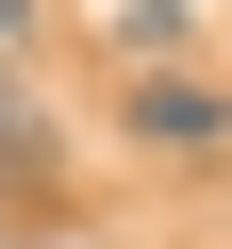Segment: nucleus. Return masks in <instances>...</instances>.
I'll list each match as a JSON object with an SVG mask.
<instances>
[{
    "instance_id": "obj_1",
    "label": "nucleus",
    "mask_w": 232,
    "mask_h": 249,
    "mask_svg": "<svg viewBox=\"0 0 232 249\" xmlns=\"http://www.w3.org/2000/svg\"><path fill=\"white\" fill-rule=\"evenodd\" d=\"M116 133H133V150H232V83H133V100H116Z\"/></svg>"
},
{
    "instance_id": "obj_2",
    "label": "nucleus",
    "mask_w": 232,
    "mask_h": 249,
    "mask_svg": "<svg viewBox=\"0 0 232 249\" xmlns=\"http://www.w3.org/2000/svg\"><path fill=\"white\" fill-rule=\"evenodd\" d=\"M99 17H116V50H182V34H199V0H99Z\"/></svg>"
},
{
    "instance_id": "obj_3",
    "label": "nucleus",
    "mask_w": 232,
    "mask_h": 249,
    "mask_svg": "<svg viewBox=\"0 0 232 249\" xmlns=\"http://www.w3.org/2000/svg\"><path fill=\"white\" fill-rule=\"evenodd\" d=\"M50 166V133H33V116H0V183H33Z\"/></svg>"
},
{
    "instance_id": "obj_4",
    "label": "nucleus",
    "mask_w": 232,
    "mask_h": 249,
    "mask_svg": "<svg viewBox=\"0 0 232 249\" xmlns=\"http://www.w3.org/2000/svg\"><path fill=\"white\" fill-rule=\"evenodd\" d=\"M17 34H33V0H0V50H17Z\"/></svg>"
}]
</instances>
